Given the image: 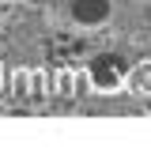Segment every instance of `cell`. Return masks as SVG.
Here are the masks:
<instances>
[{"label": "cell", "instance_id": "6da1fadb", "mask_svg": "<svg viewBox=\"0 0 151 151\" xmlns=\"http://www.w3.org/2000/svg\"><path fill=\"white\" fill-rule=\"evenodd\" d=\"M27 76L76 83L83 98L151 94V0H42L8 30Z\"/></svg>", "mask_w": 151, "mask_h": 151}, {"label": "cell", "instance_id": "7a4b0ae2", "mask_svg": "<svg viewBox=\"0 0 151 151\" xmlns=\"http://www.w3.org/2000/svg\"><path fill=\"white\" fill-rule=\"evenodd\" d=\"M0 79H4V64H0Z\"/></svg>", "mask_w": 151, "mask_h": 151}]
</instances>
